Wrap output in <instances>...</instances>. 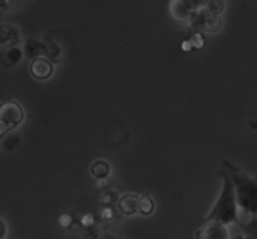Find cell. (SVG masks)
<instances>
[{
  "label": "cell",
  "instance_id": "cell-1",
  "mask_svg": "<svg viewBox=\"0 0 257 239\" xmlns=\"http://www.w3.org/2000/svg\"><path fill=\"white\" fill-rule=\"evenodd\" d=\"M218 175L223 180L222 190H221L220 197H218L217 202L215 203L211 212L206 215L205 222H216L223 225L231 224V223L241 224L240 219H238V204L232 180L223 168L220 170Z\"/></svg>",
  "mask_w": 257,
  "mask_h": 239
},
{
  "label": "cell",
  "instance_id": "cell-2",
  "mask_svg": "<svg viewBox=\"0 0 257 239\" xmlns=\"http://www.w3.org/2000/svg\"><path fill=\"white\" fill-rule=\"evenodd\" d=\"M222 168L232 180L238 207L255 217L257 215V178L250 177L228 160L223 162Z\"/></svg>",
  "mask_w": 257,
  "mask_h": 239
},
{
  "label": "cell",
  "instance_id": "cell-3",
  "mask_svg": "<svg viewBox=\"0 0 257 239\" xmlns=\"http://www.w3.org/2000/svg\"><path fill=\"white\" fill-rule=\"evenodd\" d=\"M24 119L23 108L14 100H8L0 104V138L9 130L15 129Z\"/></svg>",
  "mask_w": 257,
  "mask_h": 239
},
{
  "label": "cell",
  "instance_id": "cell-4",
  "mask_svg": "<svg viewBox=\"0 0 257 239\" xmlns=\"http://www.w3.org/2000/svg\"><path fill=\"white\" fill-rule=\"evenodd\" d=\"M201 3L190 2V0H176L170 3V14L177 22H188L193 13L197 10V5Z\"/></svg>",
  "mask_w": 257,
  "mask_h": 239
},
{
  "label": "cell",
  "instance_id": "cell-5",
  "mask_svg": "<svg viewBox=\"0 0 257 239\" xmlns=\"http://www.w3.org/2000/svg\"><path fill=\"white\" fill-rule=\"evenodd\" d=\"M196 239H228V230L221 223H206L197 230Z\"/></svg>",
  "mask_w": 257,
  "mask_h": 239
},
{
  "label": "cell",
  "instance_id": "cell-6",
  "mask_svg": "<svg viewBox=\"0 0 257 239\" xmlns=\"http://www.w3.org/2000/svg\"><path fill=\"white\" fill-rule=\"evenodd\" d=\"M30 73H32L33 77L35 79L39 80H45L49 79L50 77L54 73V67H53V63L50 60H48L47 58H37V59H33L30 63Z\"/></svg>",
  "mask_w": 257,
  "mask_h": 239
},
{
  "label": "cell",
  "instance_id": "cell-7",
  "mask_svg": "<svg viewBox=\"0 0 257 239\" xmlns=\"http://www.w3.org/2000/svg\"><path fill=\"white\" fill-rule=\"evenodd\" d=\"M138 199L140 197L136 194H124L119 198L118 204H119L120 212L125 215H133L138 212Z\"/></svg>",
  "mask_w": 257,
  "mask_h": 239
},
{
  "label": "cell",
  "instance_id": "cell-8",
  "mask_svg": "<svg viewBox=\"0 0 257 239\" xmlns=\"http://www.w3.org/2000/svg\"><path fill=\"white\" fill-rule=\"evenodd\" d=\"M24 53L30 59L42 58V55L45 54V45H43L42 43L35 39H28V42L25 43Z\"/></svg>",
  "mask_w": 257,
  "mask_h": 239
},
{
  "label": "cell",
  "instance_id": "cell-9",
  "mask_svg": "<svg viewBox=\"0 0 257 239\" xmlns=\"http://www.w3.org/2000/svg\"><path fill=\"white\" fill-rule=\"evenodd\" d=\"M19 34L15 28L10 25H0V44L15 45L18 43Z\"/></svg>",
  "mask_w": 257,
  "mask_h": 239
},
{
  "label": "cell",
  "instance_id": "cell-10",
  "mask_svg": "<svg viewBox=\"0 0 257 239\" xmlns=\"http://www.w3.org/2000/svg\"><path fill=\"white\" fill-rule=\"evenodd\" d=\"M90 173L95 179H105L110 173V165L105 160H95L90 167Z\"/></svg>",
  "mask_w": 257,
  "mask_h": 239
},
{
  "label": "cell",
  "instance_id": "cell-11",
  "mask_svg": "<svg viewBox=\"0 0 257 239\" xmlns=\"http://www.w3.org/2000/svg\"><path fill=\"white\" fill-rule=\"evenodd\" d=\"M138 212L142 215H151L155 212V202L150 194H142L138 199Z\"/></svg>",
  "mask_w": 257,
  "mask_h": 239
},
{
  "label": "cell",
  "instance_id": "cell-12",
  "mask_svg": "<svg viewBox=\"0 0 257 239\" xmlns=\"http://www.w3.org/2000/svg\"><path fill=\"white\" fill-rule=\"evenodd\" d=\"M240 225L243 229V239H257V215L251 217L247 223L241 222Z\"/></svg>",
  "mask_w": 257,
  "mask_h": 239
},
{
  "label": "cell",
  "instance_id": "cell-13",
  "mask_svg": "<svg viewBox=\"0 0 257 239\" xmlns=\"http://www.w3.org/2000/svg\"><path fill=\"white\" fill-rule=\"evenodd\" d=\"M221 28H222V19L220 15L208 14L205 20V24H203V29L210 33H217L220 32Z\"/></svg>",
  "mask_w": 257,
  "mask_h": 239
},
{
  "label": "cell",
  "instance_id": "cell-14",
  "mask_svg": "<svg viewBox=\"0 0 257 239\" xmlns=\"http://www.w3.org/2000/svg\"><path fill=\"white\" fill-rule=\"evenodd\" d=\"M60 53H62V50H60V47L58 44H55V43L50 42L49 44L45 45V55H47V59L50 60V62H58V59H59L60 57Z\"/></svg>",
  "mask_w": 257,
  "mask_h": 239
},
{
  "label": "cell",
  "instance_id": "cell-15",
  "mask_svg": "<svg viewBox=\"0 0 257 239\" xmlns=\"http://www.w3.org/2000/svg\"><path fill=\"white\" fill-rule=\"evenodd\" d=\"M205 8L208 14L220 15L225 9V2H222V0H211V2H206Z\"/></svg>",
  "mask_w": 257,
  "mask_h": 239
},
{
  "label": "cell",
  "instance_id": "cell-16",
  "mask_svg": "<svg viewBox=\"0 0 257 239\" xmlns=\"http://www.w3.org/2000/svg\"><path fill=\"white\" fill-rule=\"evenodd\" d=\"M5 57H7L8 62H9L10 64H17V63L20 62V59H22L23 52L19 49V48L13 47L12 49L8 50L7 55H5Z\"/></svg>",
  "mask_w": 257,
  "mask_h": 239
},
{
  "label": "cell",
  "instance_id": "cell-17",
  "mask_svg": "<svg viewBox=\"0 0 257 239\" xmlns=\"http://www.w3.org/2000/svg\"><path fill=\"white\" fill-rule=\"evenodd\" d=\"M117 200H119L118 195L115 194L114 192H112V190H107V192L102 195V198H100V204L109 207V205H112L113 203H115Z\"/></svg>",
  "mask_w": 257,
  "mask_h": 239
},
{
  "label": "cell",
  "instance_id": "cell-18",
  "mask_svg": "<svg viewBox=\"0 0 257 239\" xmlns=\"http://www.w3.org/2000/svg\"><path fill=\"white\" fill-rule=\"evenodd\" d=\"M190 43L191 45H192L193 49L201 50L205 47V38H203V35L200 34V33H195L193 35H191Z\"/></svg>",
  "mask_w": 257,
  "mask_h": 239
},
{
  "label": "cell",
  "instance_id": "cell-19",
  "mask_svg": "<svg viewBox=\"0 0 257 239\" xmlns=\"http://www.w3.org/2000/svg\"><path fill=\"white\" fill-rule=\"evenodd\" d=\"M59 224L62 225L63 228H68L70 224H72V217L69 214H63L59 217Z\"/></svg>",
  "mask_w": 257,
  "mask_h": 239
},
{
  "label": "cell",
  "instance_id": "cell-20",
  "mask_svg": "<svg viewBox=\"0 0 257 239\" xmlns=\"http://www.w3.org/2000/svg\"><path fill=\"white\" fill-rule=\"evenodd\" d=\"M80 223H82V224L84 225L87 229H89L90 225L93 224V217H92V215H89V214L84 215V217H83V219H82V222H80Z\"/></svg>",
  "mask_w": 257,
  "mask_h": 239
},
{
  "label": "cell",
  "instance_id": "cell-21",
  "mask_svg": "<svg viewBox=\"0 0 257 239\" xmlns=\"http://www.w3.org/2000/svg\"><path fill=\"white\" fill-rule=\"evenodd\" d=\"M5 235H7V225L4 220L0 219V239H4Z\"/></svg>",
  "mask_w": 257,
  "mask_h": 239
},
{
  "label": "cell",
  "instance_id": "cell-22",
  "mask_svg": "<svg viewBox=\"0 0 257 239\" xmlns=\"http://www.w3.org/2000/svg\"><path fill=\"white\" fill-rule=\"evenodd\" d=\"M112 215H113L112 209H109V208H107V209H104V212H103L102 217L104 218V219H110V218H112Z\"/></svg>",
  "mask_w": 257,
  "mask_h": 239
},
{
  "label": "cell",
  "instance_id": "cell-23",
  "mask_svg": "<svg viewBox=\"0 0 257 239\" xmlns=\"http://www.w3.org/2000/svg\"><path fill=\"white\" fill-rule=\"evenodd\" d=\"M99 239H119V238L115 237L114 234H110V233H105V234H103Z\"/></svg>",
  "mask_w": 257,
  "mask_h": 239
},
{
  "label": "cell",
  "instance_id": "cell-24",
  "mask_svg": "<svg viewBox=\"0 0 257 239\" xmlns=\"http://www.w3.org/2000/svg\"><path fill=\"white\" fill-rule=\"evenodd\" d=\"M251 125H252L253 128H257V124H251Z\"/></svg>",
  "mask_w": 257,
  "mask_h": 239
}]
</instances>
